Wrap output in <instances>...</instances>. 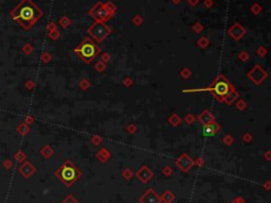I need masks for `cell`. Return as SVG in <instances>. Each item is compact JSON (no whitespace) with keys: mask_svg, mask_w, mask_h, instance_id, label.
<instances>
[{"mask_svg":"<svg viewBox=\"0 0 271 203\" xmlns=\"http://www.w3.org/2000/svg\"><path fill=\"white\" fill-rule=\"evenodd\" d=\"M10 15L24 30H29L43 16V11L32 0H21L10 12Z\"/></svg>","mask_w":271,"mask_h":203,"instance_id":"cell-1","label":"cell"},{"mask_svg":"<svg viewBox=\"0 0 271 203\" xmlns=\"http://www.w3.org/2000/svg\"><path fill=\"white\" fill-rule=\"evenodd\" d=\"M234 87V85H232V83L229 80H227L223 75H219L216 77V79L213 81L208 87L205 88H193V90H183L182 93H198V91H210L212 93V95L214 96V98L217 99L218 101H220L221 99L225 97L226 95L230 90H232Z\"/></svg>","mask_w":271,"mask_h":203,"instance_id":"cell-2","label":"cell"},{"mask_svg":"<svg viewBox=\"0 0 271 203\" xmlns=\"http://www.w3.org/2000/svg\"><path fill=\"white\" fill-rule=\"evenodd\" d=\"M73 51L83 62H85L86 64H90L100 54L101 49L92 38H85L78 47L74 48Z\"/></svg>","mask_w":271,"mask_h":203,"instance_id":"cell-3","label":"cell"},{"mask_svg":"<svg viewBox=\"0 0 271 203\" xmlns=\"http://www.w3.org/2000/svg\"><path fill=\"white\" fill-rule=\"evenodd\" d=\"M55 175L67 187H71L82 175V171L70 160H66L64 164L55 171Z\"/></svg>","mask_w":271,"mask_h":203,"instance_id":"cell-4","label":"cell"},{"mask_svg":"<svg viewBox=\"0 0 271 203\" xmlns=\"http://www.w3.org/2000/svg\"><path fill=\"white\" fill-rule=\"evenodd\" d=\"M87 32L90 35V38H92L96 43H102L105 38H108L112 33V29L108 27L106 23L103 21H94V23L87 29Z\"/></svg>","mask_w":271,"mask_h":203,"instance_id":"cell-5","label":"cell"},{"mask_svg":"<svg viewBox=\"0 0 271 203\" xmlns=\"http://www.w3.org/2000/svg\"><path fill=\"white\" fill-rule=\"evenodd\" d=\"M88 14L92 17L93 19H95V21H103L106 23L110 18H112L113 15L108 12V10L105 8L103 2L99 1L88 11Z\"/></svg>","mask_w":271,"mask_h":203,"instance_id":"cell-6","label":"cell"},{"mask_svg":"<svg viewBox=\"0 0 271 203\" xmlns=\"http://www.w3.org/2000/svg\"><path fill=\"white\" fill-rule=\"evenodd\" d=\"M247 77L254 85L258 86L267 79L268 73L267 71L263 68V66L260 65V64H255V65L248 71Z\"/></svg>","mask_w":271,"mask_h":203,"instance_id":"cell-7","label":"cell"},{"mask_svg":"<svg viewBox=\"0 0 271 203\" xmlns=\"http://www.w3.org/2000/svg\"><path fill=\"white\" fill-rule=\"evenodd\" d=\"M176 166L182 172H188L194 166V161L191 158L190 155H188L186 153H182L176 161Z\"/></svg>","mask_w":271,"mask_h":203,"instance_id":"cell-8","label":"cell"},{"mask_svg":"<svg viewBox=\"0 0 271 203\" xmlns=\"http://www.w3.org/2000/svg\"><path fill=\"white\" fill-rule=\"evenodd\" d=\"M139 202L140 203H161L160 196L156 192L155 189L150 188L146 190L144 194L139 198Z\"/></svg>","mask_w":271,"mask_h":203,"instance_id":"cell-9","label":"cell"},{"mask_svg":"<svg viewBox=\"0 0 271 203\" xmlns=\"http://www.w3.org/2000/svg\"><path fill=\"white\" fill-rule=\"evenodd\" d=\"M228 34L234 41H239V39H242L245 36L246 29L239 23H235L228 29Z\"/></svg>","mask_w":271,"mask_h":203,"instance_id":"cell-10","label":"cell"},{"mask_svg":"<svg viewBox=\"0 0 271 203\" xmlns=\"http://www.w3.org/2000/svg\"><path fill=\"white\" fill-rule=\"evenodd\" d=\"M136 177L142 183L146 184V183H148L154 178V172L148 166L143 165L142 167L139 168L138 171L136 172Z\"/></svg>","mask_w":271,"mask_h":203,"instance_id":"cell-11","label":"cell"},{"mask_svg":"<svg viewBox=\"0 0 271 203\" xmlns=\"http://www.w3.org/2000/svg\"><path fill=\"white\" fill-rule=\"evenodd\" d=\"M199 122L201 123L202 126H205V125H209V123H212L215 121V117L214 115H213L212 113L210 112L209 110H203L202 112H201L199 115H198V117L196 118Z\"/></svg>","mask_w":271,"mask_h":203,"instance_id":"cell-12","label":"cell"},{"mask_svg":"<svg viewBox=\"0 0 271 203\" xmlns=\"http://www.w3.org/2000/svg\"><path fill=\"white\" fill-rule=\"evenodd\" d=\"M238 98H239V93L236 90V88H233L232 90L229 91L227 95L221 99L220 102H223L225 104H227V105H232Z\"/></svg>","mask_w":271,"mask_h":203,"instance_id":"cell-13","label":"cell"},{"mask_svg":"<svg viewBox=\"0 0 271 203\" xmlns=\"http://www.w3.org/2000/svg\"><path fill=\"white\" fill-rule=\"evenodd\" d=\"M220 131V126L217 122H212L209 125L203 126V134L207 136H213L216 133H218Z\"/></svg>","mask_w":271,"mask_h":203,"instance_id":"cell-14","label":"cell"},{"mask_svg":"<svg viewBox=\"0 0 271 203\" xmlns=\"http://www.w3.org/2000/svg\"><path fill=\"white\" fill-rule=\"evenodd\" d=\"M95 157L98 158L101 163H106L109 158L111 157V154L108 151V149H106V148H102V149H100L98 152H96Z\"/></svg>","mask_w":271,"mask_h":203,"instance_id":"cell-15","label":"cell"},{"mask_svg":"<svg viewBox=\"0 0 271 203\" xmlns=\"http://www.w3.org/2000/svg\"><path fill=\"white\" fill-rule=\"evenodd\" d=\"M20 172L24 175V177L28 178V177L32 175L34 172H35V168L30 164V163H26V164H23L20 167Z\"/></svg>","mask_w":271,"mask_h":203,"instance_id":"cell-16","label":"cell"},{"mask_svg":"<svg viewBox=\"0 0 271 203\" xmlns=\"http://www.w3.org/2000/svg\"><path fill=\"white\" fill-rule=\"evenodd\" d=\"M160 199H161V202L171 203L175 200V195H174L171 190H165V192L160 196Z\"/></svg>","mask_w":271,"mask_h":203,"instance_id":"cell-17","label":"cell"},{"mask_svg":"<svg viewBox=\"0 0 271 203\" xmlns=\"http://www.w3.org/2000/svg\"><path fill=\"white\" fill-rule=\"evenodd\" d=\"M181 121H182V119H181V117L178 115V114H176V113L171 114L170 117H168V123L173 126V127H175V128H176V127H178V126L180 125Z\"/></svg>","mask_w":271,"mask_h":203,"instance_id":"cell-18","label":"cell"},{"mask_svg":"<svg viewBox=\"0 0 271 203\" xmlns=\"http://www.w3.org/2000/svg\"><path fill=\"white\" fill-rule=\"evenodd\" d=\"M40 153H41V155H43L44 157H46V158H50V157H52V155L54 154V150L51 148V146H49V145H44V147L41 148Z\"/></svg>","mask_w":271,"mask_h":203,"instance_id":"cell-19","label":"cell"},{"mask_svg":"<svg viewBox=\"0 0 271 203\" xmlns=\"http://www.w3.org/2000/svg\"><path fill=\"white\" fill-rule=\"evenodd\" d=\"M90 86H91V83L87 78H83L78 82V87L81 88L82 90H87Z\"/></svg>","mask_w":271,"mask_h":203,"instance_id":"cell-20","label":"cell"},{"mask_svg":"<svg viewBox=\"0 0 271 203\" xmlns=\"http://www.w3.org/2000/svg\"><path fill=\"white\" fill-rule=\"evenodd\" d=\"M58 24L61 28H68V27L71 24V20L68 16H61L58 20Z\"/></svg>","mask_w":271,"mask_h":203,"instance_id":"cell-21","label":"cell"},{"mask_svg":"<svg viewBox=\"0 0 271 203\" xmlns=\"http://www.w3.org/2000/svg\"><path fill=\"white\" fill-rule=\"evenodd\" d=\"M209 44H210V41H209V38H207V36H201V38L197 41V45H198V47H200L201 49L207 48V47L209 46Z\"/></svg>","mask_w":271,"mask_h":203,"instance_id":"cell-22","label":"cell"},{"mask_svg":"<svg viewBox=\"0 0 271 203\" xmlns=\"http://www.w3.org/2000/svg\"><path fill=\"white\" fill-rule=\"evenodd\" d=\"M106 68H107V65H106V63H104L103 61H98L95 63V65H94V69H95L98 73H104V71L106 70Z\"/></svg>","mask_w":271,"mask_h":203,"instance_id":"cell-23","label":"cell"},{"mask_svg":"<svg viewBox=\"0 0 271 203\" xmlns=\"http://www.w3.org/2000/svg\"><path fill=\"white\" fill-rule=\"evenodd\" d=\"M180 76L182 77V79L186 80V79H188L191 76H192V70H191L188 67H183L180 70Z\"/></svg>","mask_w":271,"mask_h":203,"instance_id":"cell-24","label":"cell"},{"mask_svg":"<svg viewBox=\"0 0 271 203\" xmlns=\"http://www.w3.org/2000/svg\"><path fill=\"white\" fill-rule=\"evenodd\" d=\"M104 6H105V8L108 10L109 13L112 14V15L114 16V14H116V7L114 6L113 2L108 1V2H106V3H104Z\"/></svg>","mask_w":271,"mask_h":203,"instance_id":"cell-25","label":"cell"},{"mask_svg":"<svg viewBox=\"0 0 271 203\" xmlns=\"http://www.w3.org/2000/svg\"><path fill=\"white\" fill-rule=\"evenodd\" d=\"M237 58H238V60H240V61L243 62V63H246V62L249 61L250 55H249V53H248L247 51L243 50V51H240V52L238 53Z\"/></svg>","mask_w":271,"mask_h":203,"instance_id":"cell-26","label":"cell"},{"mask_svg":"<svg viewBox=\"0 0 271 203\" xmlns=\"http://www.w3.org/2000/svg\"><path fill=\"white\" fill-rule=\"evenodd\" d=\"M183 120H184V122L186 123V125L191 126V125H193V123L195 122V120H196V117H195V116L193 115L192 113H188V114H186V115L184 116V118H183Z\"/></svg>","mask_w":271,"mask_h":203,"instance_id":"cell-27","label":"cell"},{"mask_svg":"<svg viewBox=\"0 0 271 203\" xmlns=\"http://www.w3.org/2000/svg\"><path fill=\"white\" fill-rule=\"evenodd\" d=\"M235 106L238 111H245L247 108V102L243 99H239L237 102L235 103Z\"/></svg>","mask_w":271,"mask_h":203,"instance_id":"cell-28","label":"cell"},{"mask_svg":"<svg viewBox=\"0 0 271 203\" xmlns=\"http://www.w3.org/2000/svg\"><path fill=\"white\" fill-rule=\"evenodd\" d=\"M234 137H233L232 135H230V134H227V135H225L222 137V143H225L226 146H231L232 145L233 143H234Z\"/></svg>","mask_w":271,"mask_h":203,"instance_id":"cell-29","label":"cell"},{"mask_svg":"<svg viewBox=\"0 0 271 203\" xmlns=\"http://www.w3.org/2000/svg\"><path fill=\"white\" fill-rule=\"evenodd\" d=\"M17 131H18V133H20L21 135H26L30 131V128L26 125V123H21V125L17 128Z\"/></svg>","mask_w":271,"mask_h":203,"instance_id":"cell-30","label":"cell"},{"mask_svg":"<svg viewBox=\"0 0 271 203\" xmlns=\"http://www.w3.org/2000/svg\"><path fill=\"white\" fill-rule=\"evenodd\" d=\"M102 142H103V138H102V136L100 135H93L92 137H91V143H93L94 146H96V147H99V146L101 145Z\"/></svg>","mask_w":271,"mask_h":203,"instance_id":"cell-31","label":"cell"},{"mask_svg":"<svg viewBox=\"0 0 271 203\" xmlns=\"http://www.w3.org/2000/svg\"><path fill=\"white\" fill-rule=\"evenodd\" d=\"M122 175H123V178L125 180H130L131 178H133V172L131 171L129 168H126V169L123 170V172H122Z\"/></svg>","mask_w":271,"mask_h":203,"instance_id":"cell-32","label":"cell"},{"mask_svg":"<svg viewBox=\"0 0 271 203\" xmlns=\"http://www.w3.org/2000/svg\"><path fill=\"white\" fill-rule=\"evenodd\" d=\"M263 11L262 7L260 6L258 3H254L252 7H251V12H252L253 14H255V15H257V14H260Z\"/></svg>","mask_w":271,"mask_h":203,"instance_id":"cell-33","label":"cell"},{"mask_svg":"<svg viewBox=\"0 0 271 203\" xmlns=\"http://www.w3.org/2000/svg\"><path fill=\"white\" fill-rule=\"evenodd\" d=\"M267 52H268L267 48H265V47H263V46H260V48L256 50V54L258 56H260V58H264V56H266Z\"/></svg>","mask_w":271,"mask_h":203,"instance_id":"cell-34","label":"cell"},{"mask_svg":"<svg viewBox=\"0 0 271 203\" xmlns=\"http://www.w3.org/2000/svg\"><path fill=\"white\" fill-rule=\"evenodd\" d=\"M131 21H133V24H135V26H140V24L143 23V18L140 15H136L133 17Z\"/></svg>","mask_w":271,"mask_h":203,"instance_id":"cell-35","label":"cell"},{"mask_svg":"<svg viewBox=\"0 0 271 203\" xmlns=\"http://www.w3.org/2000/svg\"><path fill=\"white\" fill-rule=\"evenodd\" d=\"M61 203H78V201L72 195H69V196H67V197L65 198Z\"/></svg>","mask_w":271,"mask_h":203,"instance_id":"cell-36","label":"cell"},{"mask_svg":"<svg viewBox=\"0 0 271 203\" xmlns=\"http://www.w3.org/2000/svg\"><path fill=\"white\" fill-rule=\"evenodd\" d=\"M22 51H23L26 54H30V53H32V51H33V47H32L31 44L27 43L26 45L22 47Z\"/></svg>","mask_w":271,"mask_h":203,"instance_id":"cell-37","label":"cell"},{"mask_svg":"<svg viewBox=\"0 0 271 203\" xmlns=\"http://www.w3.org/2000/svg\"><path fill=\"white\" fill-rule=\"evenodd\" d=\"M193 30L195 31L196 33H200V32L203 30V26L199 23V21H197V23L194 24V26H193Z\"/></svg>","mask_w":271,"mask_h":203,"instance_id":"cell-38","label":"cell"},{"mask_svg":"<svg viewBox=\"0 0 271 203\" xmlns=\"http://www.w3.org/2000/svg\"><path fill=\"white\" fill-rule=\"evenodd\" d=\"M133 84V80L130 78V77H126V78L123 80V85L125 86V87H130Z\"/></svg>","mask_w":271,"mask_h":203,"instance_id":"cell-39","label":"cell"},{"mask_svg":"<svg viewBox=\"0 0 271 203\" xmlns=\"http://www.w3.org/2000/svg\"><path fill=\"white\" fill-rule=\"evenodd\" d=\"M162 173L165 177H170L171 174H173V169H171V167H170V166H165L162 169Z\"/></svg>","mask_w":271,"mask_h":203,"instance_id":"cell-40","label":"cell"},{"mask_svg":"<svg viewBox=\"0 0 271 203\" xmlns=\"http://www.w3.org/2000/svg\"><path fill=\"white\" fill-rule=\"evenodd\" d=\"M59 35H61V34H59V32L57 31V29H56V30H53V31L49 32V38H50L51 39H53V41H55V39L58 38Z\"/></svg>","mask_w":271,"mask_h":203,"instance_id":"cell-41","label":"cell"},{"mask_svg":"<svg viewBox=\"0 0 271 203\" xmlns=\"http://www.w3.org/2000/svg\"><path fill=\"white\" fill-rule=\"evenodd\" d=\"M51 59H52V56L49 52H44L43 55H41V61H43L44 63H48V62H50Z\"/></svg>","mask_w":271,"mask_h":203,"instance_id":"cell-42","label":"cell"},{"mask_svg":"<svg viewBox=\"0 0 271 203\" xmlns=\"http://www.w3.org/2000/svg\"><path fill=\"white\" fill-rule=\"evenodd\" d=\"M243 140L245 143H250L251 140H252V134H251L250 132H246L245 134L243 135Z\"/></svg>","mask_w":271,"mask_h":203,"instance_id":"cell-43","label":"cell"},{"mask_svg":"<svg viewBox=\"0 0 271 203\" xmlns=\"http://www.w3.org/2000/svg\"><path fill=\"white\" fill-rule=\"evenodd\" d=\"M127 132L129 134H133V133L137 132V126L133 125V123H130V125L127 127Z\"/></svg>","mask_w":271,"mask_h":203,"instance_id":"cell-44","label":"cell"},{"mask_svg":"<svg viewBox=\"0 0 271 203\" xmlns=\"http://www.w3.org/2000/svg\"><path fill=\"white\" fill-rule=\"evenodd\" d=\"M101 61H103L104 63H108V62L110 61V54H109L108 52H104L103 54H102Z\"/></svg>","mask_w":271,"mask_h":203,"instance_id":"cell-45","label":"cell"},{"mask_svg":"<svg viewBox=\"0 0 271 203\" xmlns=\"http://www.w3.org/2000/svg\"><path fill=\"white\" fill-rule=\"evenodd\" d=\"M203 164H205V161H203V158L202 157H198L197 160L195 161V162H194V165H196V166H199V167H201V166H203Z\"/></svg>","mask_w":271,"mask_h":203,"instance_id":"cell-46","label":"cell"},{"mask_svg":"<svg viewBox=\"0 0 271 203\" xmlns=\"http://www.w3.org/2000/svg\"><path fill=\"white\" fill-rule=\"evenodd\" d=\"M47 30H48V32H51L53 30H56V24L55 23H50L47 26Z\"/></svg>","mask_w":271,"mask_h":203,"instance_id":"cell-47","label":"cell"},{"mask_svg":"<svg viewBox=\"0 0 271 203\" xmlns=\"http://www.w3.org/2000/svg\"><path fill=\"white\" fill-rule=\"evenodd\" d=\"M232 203H245V200H243V198H242V197H237L233 200Z\"/></svg>","mask_w":271,"mask_h":203,"instance_id":"cell-48","label":"cell"},{"mask_svg":"<svg viewBox=\"0 0 271 203\" xmlns=\"http://www.w3.org/2000/svg\"><path fill=\"white\" fill-rule=\"evenodd\" d=\"M188 3L192 7H195L199 3V0H188Z\"/></svg>","mask_w":271,"mask_h":203,"instance_id":"cell-49","label":"cell"},{"mask_svg":"<svg viewBox=\"0 0 271 203\" xmlns=\"http://www.w3.org/2000/svg\"><path fill=\"white\" fill-rule=\"evenodd\" d=\"M264 157H265L267 161H270V160H271V151H270V150H267V151H266L265 154H264Z\"/></svg>","mask_w":271,"mask_h":203,"instance_id":"cell-50","label":"cell"},{"mask_svg":"<svg viewBox=\"0 0 271 203\" xmlns=\"http://www.w3.org/2000/svg\"><path fill=\"white\" fill-rule=\"evenodd\" d=\"M213 3H214L213 0H205V6L207 7V8H211V7L213 6Z\"/></svg>","mask_w":271,"mask_h":203,"instance_id":"cell-51","label":"cell"},{"mask_svg":"<svg viewBox=\"0 0 271 203\" xmlns=\"http://www.w3.org/2000/svg\"><path fill=\"white\" fill-rule=\"evenodd\" d=\"M33 121H34L33 117H30V116H28V117L26 118V123H31V122H33Z\"/></svg>","mask_w":271,"mask_h":203,"instance_id":"cell-52","label":"cell"},{"mask_svg":"<svg viewBox=\"0 0 271 203\" xmlns=\"http://www.w3.org/2000/svg\"><path fill=\"white\" fill-rule=\"evenodd\" d=\"M27 87H28V88H33L34 87L33 82H28V83H27Z\"/></svg>","mask_w":271,"mask_h":203,"instance_id":"cell-53","label":"cell"},{"mask_svg":"<svg viewBox=\"0 0 271 203\" xmlns=\"http://www.w3.org/2000/svg\"><path fill=\"white\" fill-rule=\"evenodd\" d=\"M265 186H266V189H268V190L270 189V182H269V181H267V182H266Z\"/></svg>","mask_w":271,"mask_h":203,"instance_id":"cell-54","label":"cell"},{"mask_svg":"<svg viewBox=\"0 0 271 203\" xmlns=\"http://www.w3.org/2000/svg\"><path fill=\"white\" fill-rule=\"evenodd\" d=\"M171 2H173L174 4H179L181 2V0H171Z\"/></svg>","mask_w":271,"mask_h":203,"instance_id":"cell-55","label":"cell"}]
</instances>
